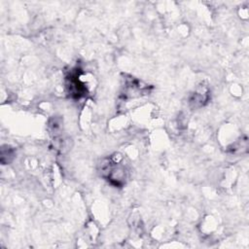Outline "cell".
<instances>
[{
	"label": "cell",
	"mask_w": 249,
	"mask_h": 249,
	"mask_svg": "<svg viewBox=\"0 0 249 249\" xmlns=\"http://www.w3.org/2000/svg\"><path fill=\"white\" fill-rule=\"evenodd\" d=\"M101 174L114 186L120 187L125 182L124 166L112 160H106L101 163Z\"/></svg>",
	"instance_id": "6da1fadb"
}]
</instances>
